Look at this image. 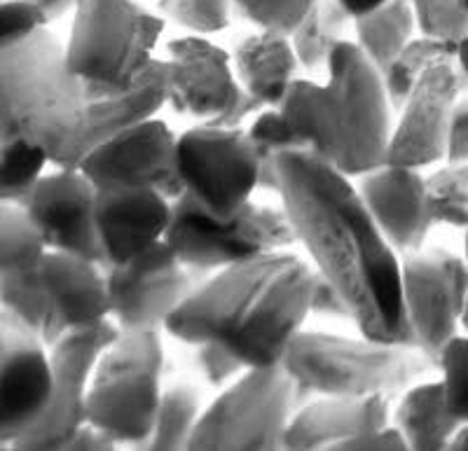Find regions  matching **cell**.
<instances>
[{
    "instance_id": "obj_1",
    "label": "cell",
    "mask_w": 468,
    "mask_h": 451,
    "mask_svg": "<svg viewBox=\"0 0 468 451\" xmlns=\"http://www.w3.org/2000/svg\"><path fill=\"white\" fill-rule=\"evenodd\" d=\"M277 171V197L295 241L316 274L340 292L358 335L417 349L405 316L400 255L384 239L354 181L303 150L279 154Z\"/></svg>"
},
{
    "instance_id": "obj_2",
    "label": "cell",
    "mask_w": 468,
    "mask_h": 451,
    "mask_svg": "<svg viewBox=\"0 0 468 451\" xmlns=\"http://www.w3.org/2000/svg\"><path fill=\"white\" fill-rule=\"evenodd\" d=\"M314 283V267L298 255H262L204 278L165 332L187 346H218L246 370L282 367L309 320Z\"/></svg>"
},
{
    "instance_id": "obj_3",
    "label": "cell",
    "mask_w": 468,
    "mask_h": 451,
    "mask_svg": "<svg viewBox=\"0 0 468 451\" xmlns=\"http://www.w3.org/2000/svg\"><path fill=\"white\" fill-rule=\"evenodd\" d=\"M279 110L303 152L351 181L387 164L396 110L382 75L354 40L333 49L324 80L303 75Z\"/></svg>"
},
{
    "instance_id": "obj_4",
    "label": "cell",
    "mask_w": 468,
    "mask_h": 451,
    "mask_svg": "<svg viewBox=\"0 0 468 451\" xmlns=\"http://www.w3.org/2000/svg\"><path fill=\"white\" fill-rule=\"evenodd\" d=\"M87 127V91L48 26L0 49V148L43 154L75 169Z\"/></svg>"
},
{
    "instance_id": "obj_5",
    "label": "cell",
    "mask_w": 468,
    "mask_h": 451,
    "mask_svg": "<svg viewBox=\"0 0 468 451\" xmlns=\"http://www.w3.org/2000/svg\"><path fill=\"white\" fill-rule=\"evenodd\" d=\"M282 367L312 395L387 400L403 395L436 370L431 358L412 346L319 330H303L292 340Z\"/></svg>"
},
{
    "instance_id": "obj_6",
    "label": "cell",
    "mask_w": 468,
    "mask_h": 451,
    "mask_svg": "<svg viewBox=\"0 0 468 451\" xmlns=\"http://www.w3.org/2000/svg\"><path fill=\"white\" fill-rule=\"evenodd\" d=\"M165 26V16L133 0H78L64 45L66 66L87 96L122 91L157 58Z\"/></svg>"
},
{
    "instance_id": "obj_7",
    "label": "cell",
    "mask_w": 468,
    "mask_h": 451,
    "mask_svg": "<svg viewBox=\"0 0 468 451\" xmlns=\"http://www.w3.org/2000/svg\"><path fill=\"white\" fill-rule=\"evenodd\" d=\"M165 344L160 332H122L96 365L87 398V424L117 446L139 449L160 409Z\"/></svg>"
},
{
    "instance_id": "obj_8",
    "label": "cell",
    "mask_w": 468,
    "mask_h": 451,
    "mask_svg": "<svg viewBox=\"0 0 468 451\" xmlns=\"http://www.w3.org/2000/svg\"><path fill=\"white\" fill-rule=\"evenodd\" d=\"M165 244L192 274L207 278L262 255L291 250L298 241L283 208L250 202L237 215L220 220L178 197Z\"/></svg>"
},
{
    "instance_id": "obj_9",
    "label": "cell",
    "mask_w": 468,
    "mask_h": 451,
    "mask_svg": "<svg viewBox=\"0 0 468 451\" xmlns=\"http://www.w3.org/2000/svg\"><path fill=\"white\" fill-rule=\"evenodd\" d=\"M312 398L283 367L246 370L204 409L187 449H283L288 421Z\"/></svg>"
},
{
    "instance_id": "obj_10",
    "label": "cell",
    "mask_w": 468,
    "mask_h": 451,
    "mask_svg": "<svg viewBox=\"0 0 468 451\" xmlns=\"http://www.w3.org/2000/svg\"><path fill=\"white\" fill-rule=\"evenodd\" d=\"M176 169L183 197L211 218H232L261 190V166L246 129L195 124L178 136Z\"/></svg>"
},
{
    "instance_id": "obj_11",
    "label": "cell",
    "mask_w": 468,
    "mask_h": 451,
    "mask_svg": "<svg viewBox=\"0 0 468 451\" xmlns=\"http://www.w3.org/2000/svg\"><path fill=\"white\" fill-rule=\"evenodd\" d=\"M403 304L417 349L436 365L441 351L462 330V313L468 295V265L431 248L400 257Z\"/></svg>"
},
{
    "instance_id": "obj_12",
    "label": "cell",
    "mask_w": 468,
    "mask_h": 451,
    "mask_svg": "<svg viewBox=\"0 0 468 451\" xmlns=\"http://www.w3.org/2000/svg\"><path fill=\"white\" fill-rule=\"evenodd\" d=\"M120 328L112 320L91 330L69 332L49 351L52 395L43 419L15 449H66L75 433L87 424V398L91 379Z\"/></svg>"
},
{
    "instance_id": "obj_13",
    "label": "cell",
    "mask_w": 468,
    "mask_h": 451,
    "mask_svg": "<svg viewBox=\"0 0 468 451\" xmlns=\"http://www.w3.org/2000/svg\"><path fill=\"white\" fill-rule=\"evenodd\" d=\"M111 320L122 332H162L202 277L160 244L122 267H103Z\"/></svg>"
},
{
    "instance_id": "obj_14",
    "label": "cell",
    "mask_w": 468,
    "mask_h": 451,
    "mask_svg": "<svg viewBox=\"0 0 468 451\" xmlns=\"http://www.w3.org/2000/svg\"><path fill=\"white\" fill-rule=\"evenodd\" d=\"M466 89L457 57L442 58L426 70L396 110L399 120L388 139L387 164L415 171L442 164L454 106Z\"/></svg>"
},
{
    "instance_id": "obj_15",
    "label": "cell",
    "mask_w": 468,
    "mask_h": 451,
    "mask_svg": "<svg viewBox=\"0 0 468 451\" xmlns=\"http://www.w3.org/2000/svg\"><path fill=\"white\" fill-rule=\"evenodd\" d=\"M178 136L162 120H150L99 145L82 157L78 169L101 194L154 190L176 202L183 187L176 169Z\"/></svg>"
},
{
    "instance_id": "obj_16",
    "label": "cell",
    "mask_w": 468,
    "mask_h": 451,
    "mask_svg": "<svg viewBox=\"0 0 468 451\" xmlns=\"http://www.w3.org/2000/svg\"><path fill=\"white\" fill-rule=\"evenodd\" d=\"M49 395V349L0 311V449L16 446L36 428Z\"/></svg>"
},
{
    "instance_id": "obj_17",
    "label": "cell",
    "mask_w": 468,
    "mask_h": 451,
    "mask_svg": "<svg viewBox=\"0 0 468 451\" xmlns=\"http://www.w3.org/2000/svg\"><path fill=\"white\" fill-rule=\"evenodd\" d=\"M96 197L94 185L80 169H57L43 173L19 208L27 213L45 248L99 262Z\"/></svg>"
},
{
    "instance_id": "obj_18",
    "label": "cell",
    "mask_w": 468,
    "mask_h": 451,
    "mask_svg": "<svg viewBox=\"0 0 468 451\" xmlns=\"http://www.w3.org/2000/svg\"><path fill=\"white\" fill-rule=\"evenodd\" d=\"M169 106L197 124H218L241 99L232 57L208 37L183 36L166 45Z\"/></svg>"
},
{
    "instance_id": "obj_19",
    "label": "cell",
    "mask_w": 468,
    "mask_h": 451,
    "mask_svg": "<svg viewBox=\"0 0 468 451\" xmlns=\"http://www.w3.org/2000/svg\"><path fill=\"white\" fill-rule=\"evenodd\" d=\"M96 232L101 267H122L165 244L174 202L154 190L96 192Z\"/></svg>"
},
{
    "instance_id": "obj_20",
    "label": "cell",
    "mask_w": 468,
    "mask_h": 451,
    "mask_svg": "<svg viewBox=\"0 0 468 451\" xmlns=\"http://www.w3.org/2000/svg\"><path fill=\"white\" fill-rule=\"evenodd\" d=\"M356 187L375 225L400 257L424 248L433 220L421 171L384 164L361 175Z\"/></svg>"
},
{
    "instance_id": "obj_21",
    "label": "cell",
    "mask_w": 468,
    "mask_h": 451,
    "mask_svg": "<svg viewBox=\"0 0 468 451\" xmlns=\"http://www.w3.org/2000/svg\"><path fill=\"white\" fill-rule=\"evenodd\" d=\"M31 278L69 332L99 328L111 320L106 271L99 262L48 250Z\"/></svg>"
},
{
    "instance_id": "obj_22",
    "label": "cell",
    "mask_w": 468,
    "mask_h": 451,
    "mask_svg": "<svg viewBox=\"0 0 468 451\" xmlns=\"http://www.w3.org/2000/svg\"><path fill=\"white\" fill-rule=\"evenodd\" d=\"M391 400L316 395L291 416L283 449H342L349 440L391 424Z\"/></svg>"
},
{
    "instance_id": "obj_23",
    "label": "cell",
    "mask_w": 468,
    "mask_h": 451,
    "mask_svg": "<svg viewBox=\"0 0 468 451\" xmlns=\"http://www.w3.org/2000/svg\"><path fill=\"white\" fill-rule=\"evenodd\" d=\"M165 106H169V66L165 58H154L148 70L127 89L87 96V127L80 162L99 145L154 120Z\"/></svg>"
},
{
    "instance_id": "obj_24",
    "label": "cell",
    "mask_w": 468,
    "mask_h": 451,
    "mask_svg": "<svg viewBox=\"0 0 468 451\" xmlns=\"http://www.w3.org/2000/svg\"><path fill=\"white\" fill-rule=\"evenodd\" d=\"M232 66L241 89L265 108L282 106L292 85L303 78L291 37L261 28L237 43Z\"/></svg>"
},
{
    "instance_id": "obj_25",
    "label": "cell",
    "mask_w": 468,
    "mask_h": 451,
    "mask_svg": "<svg viewBox=\"0 0 468 451\" xmlns=\"http://www.w3.org/2000/svg\"><path fill=\"white\" fill-rule=\"evenodd\" d=\"M394 425L403 433L408 449H450L457 430V419L447 412L441 382H420L399 395Z\"/></svg>"
},
{
    "instance_id": "obj_26",
    "label": "cell",
    "mask_w": 468,
    "mask_h": 451,
    "mask_svg": "<svg viewBox=\"0 0 468 451\" xmlns=\"http://www.w3.org/2000/svg\"><path fill=\"white\" fill-rule=\"evenodd\" d=\"M354 19L346 15L340 0H319L298 26L288 33L292 52L304 78H324L333 49L349 40Z\"/></svg>"
},
{
    "instance_id": "obj_27",
    "label": "cell",
    "mask_w": 468,
    "mask_h": 451,
    "mask_svg": "<svg viewBox=\"0 0 468 451\" xmlns=\"http://www.w3.org/2000/svg\"><path fill=\"white\" fill-rule=\"evenodd\" d=\"M415 10L408 0H387L379 10L354 22V45L363 57L384 73L400 49L415 37Z\"/></svg>"
},
{
    "instance_id": "obj_28",
    "label": "cell",
    "mask_w": 468,
    "mask_h": 451,
    "mask_svg": "<svg viewBox=\"0 0 468 451\" xmlns=\"http://www.w3.org/2000/svg\"><path fill=\"white\" fill-rule=\"evenodd\" d=\"M0 311H5L12 320L28 330L49 351L69 335V330L58 323L49 304L33 283L31 274L0 281Z\"/></svg>"
},
{
    "instance_id": "obj_29",
    "label": "cell",
    "mask_w": 468,
    "mask_h": 451,
    "mask_svg": "<svg viewBox=\"0 0 468 451\" xmlns=\"http://www.w3.org/2000/svg\"><path fill=\"white\" fill-rule=\"evenodd\" d=\"M202 412V398L192 386L176 383L165 388L153 430L139 449H187Z\"/></svg>"
},
{
    "instance_id": "obj_30",
    "label": "cell",
    "mask_w": 468,
    "mask_h": 451,
    "mask_svg": "<svg viewBox=\"0 0 468 451\" xmlns=\"http://www.w3.org/2000/svg\"><path fill=\"white\" fill-rule=\"evenodd\" d=\"M48 253L19 206H0V281L31 274Z\"/></svg>"
},
{
    "instance_id": "obj_31",
    "label": "cell",
    "mask_w": 468,
    "mask_h": 451,
    "mask_svg": "<svg viewBox=\"0 0 468 451\" xmlns=\"http://www.w3.org/2000/svg\"><path fill=\"white\" fill-rule=\"evenodd\" d=\"M454 57H457V47H452V45L431 40V37L424 36L412 37L382 73L384 89H387L388 101H391L394 110H399L400 103L408 99L412 87L417 85V80L426 70L431 68L433 64H438V61H442V58Z\"/></svg>"
},
{
    "instance_id": "obj_32",
    "label": "cell",
    "mask_w": 468,
    "mask_h": 451,
    "mask_svg": "<svg viewBox=\"0 0 468 451\" xmlns=\"http://www.w3.org/2000/svg\"><path fill=\"white\" fill-rule=\"evenodd\" d=\"M426 204L433 225L468 229V164L442 162L441 169L424 175Z\"/></svg>"
},
{
    "instance_id": "obj_33",
    "label": "cell",
    "mask_w": 468,
    "mask_h": 451,
    "mask_svg": "<svg viewBox=\"0 0 468 451\" xmlns=\"http://www.w3.org/2000/svg\"><path fill=\"white\" fill-rule=\"evenodd\" d=\"M250 145L256 150L258 166H261V190L279 194L277 160L282 152L300 150L298 141L288 129L279 108H267L246 127Z\"/></svg>"
},
{
    "instance_id": "obj_34",
    "label": "cell",
    "mask_w": 468,
    "mask_h": 451,
    "mask_svg": "<svg viewBox=\"0 0 468 451\" xmlns=\"http://www.w3.org/2000/svg\"><path fill=\"white\" fill-rule=\"evenodd\" d=\"M157 15L183 28L187 36H216L232 22L229 0H160Z\"/></svg>"
},
{
    "instance_id": "obj_35",
    "label": "cell",
    "mask_w": 468,
    "mask_h": 451,
    "mask_svg": "<svg viewBox=\"0 0 468 451\" xmlns=\"http://www.w3.org/2000/svg\"><path fill=\"white\" fill-rule=\"evenodd\" d=\"M415 24L420 36L459 47L468 37L466 0H415Z\"/></svg>"
},
{
    "instance_id": "obj_36",
    "label": "cell",
    "mask_w": 468,
    "mask_h": 451,
    "mask_svg": "<svg viewBox=\"0 0 468 451\" xmlns=\"http://www.w3.org/2000/svg\"><path fill=\"white\" fill-rule=\"evenodd\" d=\"M436 370L441 372V386L447 412L459 421H468V335L452 337L438 356Z\"/></svg>"
},
{
    "instance_id": "obj_37",
    "label": "cell",
    "mask_w": 468,
    "mask_h": 451,
    "mask_svg": "<svg viewBox=\"0 0 468 451\" xmlns=\"http://www.w3.org/2000/svg\"><path fill=\"white\" fill-rule=\"evenodd\" d=\"M48 166L43 154L0 148V206H19Z\"/></svg>"
},
{
    "instance_id": "obj_38",
    "label": "cell",
    "mask_w": 468,
    "mask_h": 451,
    "mask_svg": "<svg viewBox=\"0 0 468 451\" xmlns=\"http://www.w3.org/2000/svg\"><path fill=\"white\" fill-rule=\"evenodd\" d=\"M319 0H229L232 12L261 31L288 33L303 22Z\"/></svg>"
},
{
    "instance_id": "obj_39",
    "label": "cell",
    "mask_w": 468,
    "mask_h": 451,
    "mask_svg": "<svg viewBox=\"0 0 468 451\" xmlns=\"http://www.w3.org/2000/svg\"><path fill=\"white\" fill-rule=\"evenodd\" d=\"M48 26L36 7L22 0H3L0 3V49L16 45L37 28Z\"/></svg>"
},
{
    "instance_id": "obj_40",
    "label": "cell",
    "mask_w": 468,
    "mask_h": 451,
    "mask_svg": "<svg viewBox=\"0 0 468 451\" xmlns=\"http://www.w3.org/2000/svg\"><path fill=\"white\" fill-rule=\"evenodd\" d=\"M195 365L204 382L213 388H228L246 372V367L237 358L229 356L228 351L211 344L195 346Z\"/></svg>"
},
{
    "instance_id": "obj_41",
    "label": "cell",
    "mask_w": 468,
    "mask_h": 451,
    "mask_svg": "<svg viewBox=\"0 0 468 451\" xmlns=\"http://www.w3.org/2000/svg\"><path fill=\"white\" fill-rule=\"evenodd\" d=\"M312 316L328 320H349L351 323L349 307L342 299V295L325 278H321L319 274H316L314 290H312V299H309V319Z\"/></svg>"
},
{
    "instance_id": "obj_42",
    "label": "cell",
    "mask_w": 468,
    "mask_h": 451,
    "mask_svg": "<svg viewBox=\"0 0 468 451\" xmlns=\"http://www.w3.org/2000/svg\"><path fill=\"white\" fill-rule=\"evenodd\" d=\"M445 162L468 164V91L457 101L447 133V154Z\"/></svg>"
},
{
    "instance_id": "obj_43",
    "label": "cell",
    "mask_w": 468,
    "mask_h": 451,
    "mask_svg": "<svg viewBox=\"0 0 468 451\" xmlns=\"http://www.w3.org/2000/svg\"><path fill=\"white\" fill-rule=\"evenodd\" d=\"M342 449H408V442H405L403 433H400L396 425H384V428H375L366 435H358L354 440L346 442Z\"/></svg>"
},
{
    "instance_id": "obj_44",
    "label": "cell",
    "mask_w": 468,
    "mask_h": 451,
    "mask_svg": "<svg viewBox=\"0 0 468 451\" xmlns=\"http://www.w3.org/2000/svg\"><path fill=\"white\" fill-rule=\"evenodd\" d=\"M66 449H70V451L73 449L106 451V449H117V445L106 435V433H101V430L96 428V425L85 424L80 430H78V433H75V437L69 442V446H66Z\"/></svg>"
},
{
    "instance_id": "obj_45",
    "label": "cell",
    "mask_w": 468,
    "mask_h": 451,
    "mask_svg": "<svg viewBox=\"0 0 468 451\" xmlns=\"http://www.w3.org/2000/svg\"><path fill=\"white\" fill-rule=\"evenodd\" d=\"M22 3L36 7L45 24L66 19L69 15H75V7H78V0H22Z\"/></svg>"
},
{
    "instance_id": "obj_46",
    "label": "cell",
    "mask_w": 468,
    "mask_h": 451,
    "mask_svg": "<svg viewBox=\"0 0 468 451\" xmlns=\"http://www.w3.org/2000/svg\"><path fill=\"white\" fill-rule=\"evenodd\" d=\"M384 3H387V0H340V5L345 7L346 15H349L354 22L361 19V16L370 15V12L379 10Z\"/></svg>"
},
{
    "instance_id": "obj_47",
    "label": "cell",
    "mask_w": 468,
    "mask_h": 451,
    "mask_svg": "<svg viewBox=\"0 0 468 451\" xmlns=\"http://www.w3.org/2000/svg\"><path fill=\"white\" fill-rule=\"evenodd\" d=\"M457 66L459 70H462L463 80H466V87H468V37L463 40V43H459L457 47Z\"/></svg>"
},
{
    "instance_id": "obj_48",
    "label": "cell",
    "mask_w": 468,
    "mask_h": 451,
    "mask_svg": "<svg viewBox=\"0 0 468 451\" xmlns=\"http://www.w3.org/2000/svg\"><path fill=\"white\" fill-rule=\"evenodd\" d=\"M450 449H468V421L462 424V428L457 430V435H454L452 446Z\"/></svg>"
},
{
    "instance_id": "obj_49",
    "label": "cell",
    "mask_w": 468,
    "mask_h": 451,
    "mask_svg": "<svg viewBox=\"0 0 468 451\" xmlns=\"http://www.w3.org/2000/svg\"><path fill=\"white\" fill-rule=\"evenodd\" d=\"M462 330L468 335V295H466V304H463V313H462Z\"/></svg>"
},
{
    "instance_id": "obj_50",
    "label": "cell",
    "mask_w": 468,
    "mask_h": 451,
    "mask_svg": "<svg viewBox=\"0 0 468 451\" xmlns=\"http://www.w3.org/2000/svg\"><path fill=\"white\" fill-rule=\"evenodd\" d=\"M463 262L468 265V229L463 232Z\"/></svg>"
},
{
    "instance_id": "obj_51",
    "label": "cell",
    "mask_w": 468,
    "mask_h": 451,
    "mask_svg": "<svg viewBox=\"0 0 468 451\" xmlns=\"http://www.w3.org/2000/svg\"><path fill=\"white\" fill-rule=\"evenodd\" d=\"M408 3H415V0H408Z\"/></svg>"
},
{
    "instance_id": "obj_52",
    "label": "cell",
    "mask_w": 468,
    "mask_h": 451,
    "mask_svg": "<svg viewBox=\"0 0 468 451\" xmlns=\"http://www.w3.org/2000/svg\"><path fill=\"white\" fill-rule=\"evenodd\" d=\"M466 5H468V0H466Z\"/></svg>"
}]
</instances>
